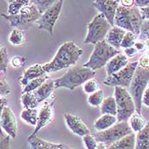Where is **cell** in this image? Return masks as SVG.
Listing matches in <instances>:
<instances>
[{"instance_id":"1","label":"cell","mask_w":149,"mask_h":149,"mask_svg":"<svg viewBox=\"0 0 149 149\" xmlns=\"http://www.w3.org/2000/svg\"><path fill=\"white\" fill-rule=\"evenodd\" d=\"M83 49L72 41L66 42L59 47L54 58L43 67L47 73L56 72L62 69L74 66L82 56Z\"/></svg>"},{"instance_id":"2","label":"cell","mask_w":149,"mask_h":149,"mask_svg":"<svg viewBox=\"0 0 149 149\" xmlns=\"http://www.w3.org/2000/svg\"><path fill=\"white\" fill-rule=\"evenodd\" d=\"M143 21L142 15L137 7L125 8L119 5L115 15L114 26L139 36Z\"/></svg>"},{"instance_id":"3","label":"cell","mask_w":149,"mask_h":149,"mask_svg":"<svg viewBox=\"0 0 149 149\" xmlns=\"http://www.w3.org/2000/svg\"><path fill=\"white\" fill-rule=\"evenodd\" d=\"M95 76V71L91 69L84 67L72 68L69 69L62 77L54 79L55 88H65L72 91L77 87L83 85L86 81L94 79Z\"/></svg>"},{"instance_id":"4","label":"cell","mask_w":149,"mask_h":149,"mask_svg":"<svg viewBox=\"0 0 149 149\" xmlns=\"http://www.w3.org/2000/svg\"><path fill=\"white\" fill-rule=\"evenodd\" d=\"M119 53L120 51L118 49H116L113 47L109 45L103 40L95 45L89 60L83 65V67L91 69L93 71L102 68L106 67L107 62L112 58Z\"/></svg>"},{"instance_id":"5","label":"cell","mask_w":149,"mask_h":149,"mask_svg":"<svg viewBox=\"0 0 149 149\" xmlns=\"http://www.w3.org/2000/svg\"><path fill=\"white\" fill-rule=\"evenodd\" d=\"M149 84V68H142L138 66L130 86V94L131 95L136 105V113L141 114L142 96Z\"/></svg>"},{"instance_id":"6","label":"cell","mask_w":149,"mask_h":149,"mask_svg":"<svg viewBox=\"0 0 149 149\" xmlns=\"http://www.w3.org/2000/svg\"><path fill=\"white\" fill-rule=\"evenodd\" d=\"M114 98L117 103L118 122H128L130 118L136 113L134 100L127 91L122 87H114Z\"/></svg>"},{"instance_id":"7","label":"cell","mask_w":149,"mask_h":149,"mask_svg":"<svg viewBox=\"0 0 149 149\" xmlns=\"http://www.w3.org/2000/svg\"><path fill=\"white\" fill-rule=\"evenodd\" d=\"M113 26L107 21L103 15H96L88 24L87 34L83 43L84 45H96L105 40L106 36Z\"/></svg>"},{"instance_id":"8","label":"cell","mask_w":149,"mask_h":149,"mask_svg":"<svg viewBox=\"0 0 149 149\" xmlns=\"http://www.w3.org/2000/svg\"><path fill=\"white\" fill-rule=\"evenodd\" d=\"M41 15H42L37 10L33 1L30 4L25 6L16 15H8L5 14L1 15L2 17H3L10 22V26L20 29H22V26H25L29 23L37 22L40 19Z\"/></svg>"},{"instance_id":"9","label":"cell","mask_w":149,"mask_h":149,"mask_svg":"<svg viewBox=\"0 0 149 149\" xmlns=\"http://www.w3.org/2000/svg\"><path fill=\"white\" fill-rule=\"evenodd\" d=\"M132 133L133 131L129 125V122H118L113 126L104 131L96 132L94 136L97 141L104 142L109 147L118 140Z\"/></svg>"},{"instance_id":"10","label":"cell","mask_w":149,"mask_h":149,"mask_svg":"<svg viewBox=\"0 0 149 149\" xmlns=\"http://www.w3.org/2000/svg\"><path fill=\"white\" fill-rule=\"evenodd\" d=\"M138 67V61L129 62L125 68L121 69L113 75L107 76L104 80V84L111 87H122L130 88L134 74Z\"/></svg>"},{"instance_id":"11","label":"cell","mask_w":149,"mask_h":149,"mask_svg":"<svg viewBox=\"0 0 149 149\" xmlns=\"http://www.w3.org/2000/svg\"><path fill=\"white\" fill-rule=\"evenodd\" d=\"M63 6V1H56L54 5H52L48 10L45 12L40 19L37 22V27L39 30H45L50 35L54 33V27L60 16Z\"/></svg>"},{"instance_id":"12","label":"cell","mask_w":149,"mask_h":149,"mask_svg":"<svg viewBox=\"0 0 149 149\" xmlns=\"http://www.w3.org/2000/svg\"><path fill=\"white\" fill-rule=\"evenodd\" d=\"M56 101V96L52 95L47 101H45L43 106L41 107L40 110L38 111V122L37 125L35 126L33 132L28 138L34 137L37 134L48 125H49L54 118V104Z\"/></svg>"},{"instance_id":"13","label":"cell","mask_w":149,"mask_h":149,"mask_svg":"<svg viewBox=\"0 0 149 149\" xmlns=\"http://www.w3.org/2000/svg\"><path fill=\"white\" fill-rule=\"evenodd\" d=\"M0 125L3 130L12 139H15L17 136V120L15 115L9 107H5L0 118Z\"/></svg>"},{"instance_id":"14","label":"cell","mask_w":149,"mask_h":149,"mask_svg":"<svg viewBox=\"0 0 149 149\" xmlns=\"http://www.w3.org/2000/svg\"><path fill=\"white\" fill-rule=\"evenodd\" d=\"M119 1H94L93 6L103 15L112 26H114V19L119 7Z\"/></svg>"},{"instance_id":"15","label":"cell","mask_w":149,"mask_h":149,"mask_svg":"<svg viewBox=\"0 0 149 149\" xmlns=\"http://www.w3.org/2000/svg\"><path fill=\"white\" fill-rule=\"evenodd\" d=\"M64 118L68 128L74 135L84 137V136L91 134L90 129L83 122L80 118L71 113H65Z\"/></svg>"},{"instance_id":"16","label":"cell","mask_w":149,"mask_h":149,"mask_svg":"<svg viewBox=\"0 0 149 149\" xmlns=\"http://www.w3.org/2000/svg\"><path fill=\"white\" fill-rule=\"evenodd\" d=\"M48 75V73L46 72L44 69L43 65L40 64H35L31 67H29L28 69H26L23 75L20 79V83L22 86H26L29 82L32 80H34L38 78H42V77H45Z\"/></svg>"},{"instance_id":"17","label":"cell","mask_w":149,"mask_h":149,"mask_svg":"<svg viewBox=\"0 0 149 149\" xmlns=\"http://www.w3.org/2000/svg\"><path fill=\"white\" fill-rule=\"evenodd\" d=\"M27 141L30 144L31 149H73L66 144L50 142L38 137L37 136L34 137L27 138Z\"/></svg>"},{"instance_id":"18","label":"cell","mask_w":149,"mask_h":149,"mask_svg":"<svg viewBox=\"0 0 149 149\" xmlns=\"http://www.w3.org/2000/svg\"><path fill=\"white\" fill-rule=\"evenodd\" d=\"M129 63L128 58L124 55L119 53L118 55L115 56L114 57L112 58L107 64L106 65V72L107 76L113 75L121 69L125 68Z\"/></svg>"},{"instance_id":"19","label":"cell","mask_w":149,"mask_h":149,"mask_svg":"<svg viewBox=\"0 0 149 149\" xmlns=\"http://www.w3.org/2000/svg\"><path fill=\"white\" fill-rule=\"evenodd\" d=\"M125 33V30L114 26L110 29V31L107 34L105 41L116 49H119V48H121V43Z\"/></svg>"},{"instance_id":"20","label":"cell","mask_w":149,"mask_h":149,"mask_svg":"<svg viewBox=\"0 0 149 149\" xmlns=\"http://www.w3.org/2000/svg\"><path fill=\"white\" fill-rule=\"evenodd\" d=\"M55 82L52 79H48L45 82L38 90L33 91L35 97L38 102L40 104L47 101L52 95L55 91Z\"/></svg>"},{"instance_id":"21","label":"cell","mask_w":149,"mask_h":149,"mask_svg":"<svg viewBox=\"0 0 149 149\" xmlns=\"http://www.w3.org/2000/svg\"><path fill=\"white\" fill-rule=\"evenodd\" d=\"M117 123H118V119L116 116L103 114L94 122L93 126L95 129V130H97V132H101L113 126Z\"/></svg>"},{"instance_id":"22","label":"cell","mask_w":149,"mask_h":149,"mask_svg":"<svg viewBox=\"0 0 149 149\" xmlns=\"http://www.w3.org/2000/svg\"><path fill=\"white\" fill-rule=\"evenodd\" d=\"M135 147H136V134L132 133L118 140L111 146H109L108 149H135Z\"/></svg>"},{"instance_id":"23","label":"cell","mask_w":149,"mask_h":149,"mask_svg":"<svg viewBox=\"0 0 149 149\" xmlns=\"http://www.w3.org/2000/svg\"><path fill=\"white\" fill-rule=\"evenodd\" d=\"M135 149H149V122L136 135Z\"/></svg>"},{"instance_id":"24","label":"cell","mask_w":149,"mask_h":149,"mask_svg":"<svg viewBox=\"0 0 149 149\" xmlns=\"http://www.w3.org/2000/svg\"><path fill=\"white\" fill-rule=\"evenodd\" d=\"M102 114H108L117 117V103L114 96H107L104 99L100 107Z\"/></svg>"},{"instance_id":"25","label":"cell","mask_w":149,"mask_h":149,"mask_svg":"<svg viewBox=\"0 0 149 149\" xmlns=\"http://www.w3.org/2000/svg\"><path fill=\"white\" fill-rule=\"evenodd\" d=\"M146 119L142 117L141 114H139L137 113H135L129 119V125L131 128L133 133H138L141 130H143L147 125Z\"/></svg>"},{"instance_id":"26","label":"cell","mask_w":149,"mask_h":149,"mask_svg":"<svg viewBox=\"0 0 149 149\" xmlns=\"http://www.w3.org/2000/svg\"><path fill=\"white\" fill-rule=\"evenodd\" d=\"M9 42L14 46H20L26 42V33L22 29L14 28L9 36Z\"/></svg>"},{"instance_id":"27","label":"cell","mask_w":149,"mask_h":149,"mask_svg":"<svg viewBox=\"0 0 149 149\" xmlns=\"http://www.w3.org/2000/svg\"><path fill=\"white\" fill-rule=\"evenodd\" d=\"M32 3L31 0H14L8 1V15H18L23 8Z\"/></svg>"},{"instance_id":"28","label":"cell","mask_w":149,"mask_h":149,"mask_svg":"<svg viewBox=\"0 0 149 149\" xmlns=\"http://www.w3.org/2000/svg\"><path fill=\"white\" fill-rule=\"evenodd\" d=\"M38 110L37 108H34V109H23L20 116L21 118L27 125L36 126L38 122Z\"/></svg>"},{"instance_id":"29","label":"cell","mask_w":149,"mask_h":149,"mask_svg":"<svg viewBox=\"0 0 149 149\" xmlns=\"http://www.w3.org/2000/svg\"><path fill=\"white\" fill-rule=\"evenodd\" d=\"M21 102H22L24 109H34V108H37L39 105L35 97L33 92L22 94L21 97Z\"/></svg>"},{"instance_id":"30","label":"cell","mask_w":149,"mask_h":149,"mask_svg":"<svg viewBox=\"0 0 149 149\" xmlns=\"http://www.w3.org/2000/svg\"><path fill=\"white\" fill-rule=\"evenodd\" d=\"M49 79V75H47L45 77H42V78H38V79H36L34 80H32L31 82H29L24 88H23L22 94L25 93H29V92H33L36 90H38L45 82Z\"/></svg>"},{"instance_id":"31","label":"cell","mask_w":149,"mask_h":149,"mask_svg":"<svg viewBox=\"0 0 149 149\" xmlns=\"http://www.w3.org/2000/svg\"><path fill=\"white\" fill-rule=\"evenodd\" d=\"M104 93L102 90H99L96 92L93 93L91 95H89L87 98V102L93 107H101L104 101Z\"/></svg>"},{"instance_id":"32","label":"cell","mask_w":149,"mask_h":149,"mask_svg":"<svg viewBox=\"0 0 149 149\" xmlns=\"http://www.w3.org/2000/svg\"><path fill=\"white\" fill-rule=\"evenodd\" d=\"M56 0H35V1H33L37 10L41 15H43L52 5H54L56 3Z\"/></svg>"},{"instance_id":"33","label":"cell","mask_w":149,"mask_h":149,"mask_svg":"<svg viewBox=\"0 0 149 149\" xmlns=\"http://www.w3.org/2000/svg\"><path fill=\"white\" fill-rule=\"evenodd\" d=\"M83 90H84L85 94L91 95L93 93L100 90V84H99L98 81L94 78V79H91L90 80L86 81L83 84Z\"/></svg>"},{"instance_id":"34","label":"cell","mask_w":149,"mask_h":149,"mask_svg":"<svg viewBox=\"0 0 149 149\" xmlns=\"http://www.w3.org/2000/svg\"><path fill=\"white\" fill-rule=\"evenodd\" d=\"M9 64V56L6 48L2 47L0 49V72L3 73H6L7 68Z\"/></svg>"},{"instance_id":"35","label":"cell","mask_w":149,"mask_h":149,"mask_svg":"<svg viewBox=\"0 0 149 149\" xmlns=\"http://www.w3.org/2000/svg\"><path fill=\"white\" fill-rule=\"evenodd\" d=\"M136 38H137V36L134 34L133 33L126 32V33L123 38V41L121 43V47L124 48V49H127V48L134 47L136 42Z\"/></svg>"},{"instance_id":"36","label":"cell","mask_w":149,"mask_h":149,"mask_svg":"<svg viewBox=\"0 0 149 149\" xmlns=\"http://www.w3.org/2000/svg\"><path fill=\"white\" fill-rule=\"evenodd\" d=\"M11 93V88L5 79L4 73L0 72V95L3 96H7Z\"/></svg>"},{"instance_id":"37","label":"cell","mask_w":149,"mask_h":149,"mask_svg":"<svg viewBox=\"0 0 149 149\" xmlns=\"http://www.w3.org/2000/svg\"><path fill=\"white\" fill-rule=\"evenodd\" d=\"M83 142L86 149H96L97 141L94 135L89 134L83 137Z\"/></svg>"},{"instance_id":"38","label":"cell","mask_w":149,"mask_h":149,"mask_svg":"<svg viewBox=\"0 0 149 149\" xmlns=\"http://www.w3.org/2000/svg\"><path fill=\"white\" fill-rule=\"evenodd\" d=\"M139 39L142 41L149 40V22L143 21L141 27V32L139 34Z\"/></svg>"},{"instance_id":"39","label":"cell","mask_w":149,"mask_h":149,"mask_svg":"<svg viewBox=\"0 0 149 149\" xmlns=\"http://www.w3.org/2000/svg\"><path fill=\"white\" fill-rule=\"evenodd\" d=\"M26 62V57L22 56H15L10 60V65L15 68H22Z\"/></svg>"},{"instance_id":"40","label":"cell","mask_w":149,"mask_h":149,"mask_svg":"<svg viewBox=\"0 0 149 149\" xmlns=\"http://www.w3.org/2000/svg\"><path fill=\"white\" fill-rule=\"evenodd\" d=\"M124 55L127 58H133L135 57L138 54V51L135 47H130V48H127L124 49Z\"/></svg>"},{"instance_id":"41","label":"cell","mask_w":149,"mask_h":149,"mask_svg":"<svg viewBox=\"0 0 149 149\" xmlns=\"http://www.w3.org/2000/svg\"><path fill=\"white\" fill-rule=\"evenodd\" d=\"M0 149H10V137L9 136L0 140Z\"/></svg>"},{"instance_id":"42","label":"cell","mask_w":149,"mask_h":149,"mask_svg":"<svg viewBox=\"0 0 149 149\" xmlns=\"http://www.w3.org/2000/svg\"><path fill=\"white\" fill-rule=\"evenodd\" d=\"M138 66L142 68H149V57L145 55L140 58L138 61Z\"/></svg>"},{"instance_id":"43","label":"cell","mask_w":149,"mask_h":149,"mask_svg":"<svg viewBox=\"0 0 149 149\" xmlns=\"http://www.w3.org/2000/svg\"><path fill=\"white\" fill-rule=\"evenodd\" d=\"M134 47L136 49L138 52H143V51H146L147 50V46L145 44V41H142V40H136V44Z\"/></svg>"},{"instance_id":"44","label":"cell","mask_w":149,"mask_h":149,"mask_svg":"<svg viewBox=\"0 0 149 149\" xmlns=\"http://www.w3.org/2000/svg\"><path fill=\"white\" fill-rule=\"evenodd\" d=\"M135 6L138 9H143L149 6V0H135Z\"/></svg>"},{"instance_id":"45","label":"cell","mask_w":149,"mask_h":149,"mask_svg":"<svg viewBox=\"0 0 149 149\" xmlns=\"http://www.w3.org/2000/svg\"><path fill=\"white\" fill-rule=\"evenodd\" d=\"M6 105H7V99L5 97H2L0 99V118H1V115H2V113H3V110L6 107ZM0 135L1 136L3 135V130L1 128V125H0Z\"/></svg>"},{"instance_id":"46","label":"cell","mask_w":149,"mask_h":149,"mask_svg":"<svg viewBox=\"0 0 149 149\" xmlns=\"http://www.w3.org/2000/svg\"><path fill=\"white\" fill-rule=\"evenodd\" d=\"M119 4L125 8H131L135 6V0H122L119 1Z\"/></svg>"},{"instance_id":"47","label":"cell","mask_w":149,"mask_h":149,"mask_svg":"<svg viewBox=\"0 0 149 149\" xmlns=\"http://www.w3.org/2000/svg\"><path fill=\"white\" fill-rule=\"evenodd\" d=\"M142 105H145L146 107H149V86L146 89V91L142 96Z\"/></svg>"},{"instance_id":"48","label":"cell","mask_w":149,"mask_h":149,"mask_svg":"<svg viewBox=\"0 0 149 149\" xmlns=\"http://www.w3.org/2000/svg\"><path fill=\"white\" fill-rule=\"evenodd\" d=\"M141 14L142 15V18L143 20H146V21H148L149 22V6L147 8H143V9H139Z\"/></svg>"},{"instance_id":"49","label":"cell","mask_w":149,"mask_h":149,"mask_svg":"<svg viewBox=\"0 0 149 149\" xmlns=\"http://www.w3.org/2000/svg\"><path fill=\"white\" fill-rule=\"evenodd\" d=\"M108 146L104 143V142H101V141H97V146H96V149H108Z\"/></svg>"},{"instance_id":"50","label":"cell","mask_w":149,"mask_h":149,"mask_svg":"<svg viewBox=\"0 0 149 149\" xmlns=\"http://www.w3.org/2000/svg\"><path fill=\"white\" fill-rule=\"evenodd\" d=\"M145 44H146V46H147V49H149V40H146L145 41Z\"/></svg>"},{"instance_id":"51","label":"cell","mask_w":149,"mask_h":149,"mask_svg":"<svg viewBox=\"0 0 149 149\" xmlns=\"http://www.w3.org/2000/svg\"><path fill=\"white\" fill-rule=\"evenodd\" d=\"M147 56L149 57V49H147Z\"/></svg>"},{"instance_id":"52","label":"cell","mask_w":149,"mask_h":149,"mask_svg":"<svg viewBox=\"0 0 149 149\" xmlns=\"http://www.w3.org/2000/svg\"><path fill=\"white\" fill-rule=\"evenodd\" d=\"M2 97H3V96H2V95H0V99H1V98H2Z\"/></svg>"},{"instance_id":"53","label":"cell","mask_w":149,"mask_h":149,"mask_svg":"<svg viewBox=\"0 0 149 149\" xmlns=\"http://www.w3.org/2000/svg\"><path fill=\"white\" fill-rule=\"evenodd\" d=\"M1 48H2V46H1V45H0V49H1Z\"/></svg>"},{"instance_id":"54","label":"cell","mask_w":149,"mask_h":149,"mask_svg":"<svg viewBox=\"0 0 149 149\" xmlns=\"http://www.w3.org/2000/svg\"><path fill=\"white\" fill-rule=\"evenodd\" d=\"M148 85H149V84H148Z\"/></svg>"}]
</instances>
